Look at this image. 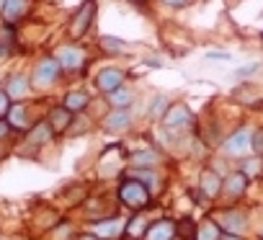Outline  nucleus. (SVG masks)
<instances>
[{
    "label": "nucleus",
    "mask_w": 263,
    "mask_h": 240,
    "mask_svg": "<svg viewBox=\"0 0 263 240\" xmlns=\"http://www.w3.org/2000/svg\"><path fill=\"white\" fill-rule=\"evenodd\" d=\"M119 199H121V204L129 207L132 212H142V209H147V207L153 204L155 196L147 191L145 183H140V181H135V178H124L121 186H119Z\"/></svg>",
    "instance_id": "1"
},
{
    "label": "nucleus",
    "mask_w": 263,
    "mask_h": 240,
    "mask_svg": "<svg viewBox=\"0 0 263 240\" xmlns=\"http://www.w3.org/2000/svg\"><path fill=\"white\" fill-rule=\"evenodd\" d=\"M212 219L219 225V230H222L224 235H240V237H242V232H245V227H248V219H245V214H242L240 209H235V207L219 209V212H217Z\"/></svg>",
    "instance_id": "2"
},
{
    "label": "nucleus",
    "mask_w": 263,
    "mask_h": 240,
    "mask_svg": "<svg viewBox=\"0 0 263 240\" xmlns=\"http://www.w3.org/2000/svg\"><path fill=\"white\" fill-rule=\"evenodd\" d=\"M93 19H96V0H85V3L78 8V13L72 16V21H70V36L72 39L85 36L90 24H93Z\"/></svg>",
    "instance_id": "3"
},
{
    "label": "nucleus",
    "mask_w": 263,
    "mask_h": 240,
    "mask_svg": "<svg viewBox=\"0 0 263 240\" xmlns=\"http://www.w3.org/2000/svg\"><path fill=\"white\" fill-rule=\"evenodd\" d=\"M189 124H191V108L186 103H181V101L178 103H171L168 111H165V116H163V127L171 130V132H176V130H183Z\"/></svg>",
    "instance_id": "4"
},
{
    "label": "nucleus",
    "mask_w": 263,
    "mask_h": 240,
    "mask_svg": "<svg viewBox=\"0 0 263 240\" xmlns=\"http://www.w3.org/2000/svg\"><path fill=\"white\" fill-rule=\"evenodd\" d=\"M54 60L60 62V67H62V70L72 72V70H80V67L85 65V52H83L80 47H75V44H65V47H60V49H57Z\"/></svg>",
    "instance_id": "5"
},
{
    "label": "nucleus",
    "mask_w": 263,
    "mask_h": 240,
    "mask_svg": "<svg viewBox=\"0 0 263 240\" xmlns=\"http://www.w3.org/2000/svg\"><path fill=\"white\" fill-rule=\"evenodd\" d=\"M248 191V178L240 171H230L227 176H222V196H227L230 201L242 199Z\"/></svg>",
    "instance_id": "6"
},
{
    "label": "nucleus",
    "mask_w": 263,
    "mask_h": 240,
    "mask_svg": "<svg viewBox=\"0 0 263 240\" xmlns=\"http://www.w3.org/2000/svg\"><path fill=\"white\" fill-rule=\"evenodd\" d=\"M124 222L119 217H106V219H96L90 232L98 240H119V235H124Z\"/></svg>",
    "instance_id": "7"
},
{
    "label": "nucleus",
    "mask_w": 263,
    "mask_h": 240,
    "mask_svg": "<svg viewBox=\"0 0 263 240\" xmlns=\"http://www.w3.org/2000/svg\"><path fill=\"white\" fill-rule=\"evenodd\" d=\"M250 132H253V130L242 127V130H237V132L227 135V140L222 142L224 153H227V155H232V158H240V155H245V153L250 150Z\"/></svg>",
    "instance_id": "8"
},
{
    "label": "nucleus",
    "mask_w": 263,
    "mask_h": 240,
    "mask_svg": "<svg viewBox=\"0 0 263 240\" xmlns=\"http://www.w3.org/2000/svg\"><path fill=\"white\" fill-rule=\"evenodd\" d=\"M199 194L204 199H217L222 196V176L214 171V168H204L201 176H199Z\"/></svg>",
    "instance_id": "9"
},
{
    "label": "nucleus",
    "mask_w": 263,
    "mask_h": 240,
    "mask_svg": "<svg viewBox=\"0 0 263 240\" xmlns=\"http://www.w3.org/2000/svg\"><path fill=\"white\" fill-rule=\"evenodd\" d=\"M60 72H62V67H60V62L54 60V57H44L39 65H36V70H34V85H52L57 78H60Z\"/></svg>",
    "instance_id": "10"
},
{
    "label": "nucleus",
    "mask_w": 263,
    "mask_h": 240,
    "mask_svg": "<svg viewBox=\"0 0 263 240\" xmlns=\"http://www.w3.org/2000/svg\"><path fill=\"white\" fill-rule=\"evenodd\" d=\"M3 119H6V122L11 124V130L29 132V130L34 127L31 116H29V108H26V103H24V101H18V103H11V108H8V114H6Z\"/></svg>",
    "instance_id": "11"
},
{
    "label": "nucleus",
    "mask_w": 263,
    "mask_h": 240,
    "mask_svg": "<svg viewBox=\"0 0 263 240\" xmlns=\"http://www.w3.org/2000/svg\"><path fill=\"white\" fill-rule=\"evenodd\" d=\"M124 85V70H119V67H103L98 75H96V88L101 90V93H111V90H116V88H121Z\"/></svg>",
    "instance_id": "12"
},
{
    "label": "nucleus",
    "mask_w": 263,
    "mask_h": 240,
    "mask_svg": "<svg viewBox=\"0 0 263 240\" xmlns=\"http://www.w3.org/2000/svg\"><path fill=\"white\" fill-rule=\"evenodd\" d=\"M52 137H54V132H52L49 122H47V119H42V122H36V124L26 132V145H29L31 150H39V147H44L47 142H52Z\"/></svg>",
    "instance_id": "13"
},
{
    "label": "nucleus",
    "mask_w": 263,
    "mask_h": 240,
    "mask_svg": "<svg viewBox=\"0 0 263 240\" xmlns=\"http://www.w3.org/2000/svg\"><path fill=\"white\" fill-rule=\"evenodd\" d=\"M142 240H176V219L163 217V219L150 222V227H147Z\"/></svg>",
    "instance_id": "14"
},
{
    "label": "nucleus",
    "mask_w": 263,
    "mask_h": 240,
    "mask_svg": "<svg viewBox=\"0 0 263 240\" xmlns=\"http://www.w3.org/2000/svg\"><path fill=\"white\" fill-rule=\"evenodd\" d=\"M31 11V0H3V21L11 26L21 19H26V13Z\"/></svg>",
    "instance_id": "15"
},
{
    "label": "nucleus",
    "mask_w": 263,
    "mask_h": 240,
    "mask_svg": "<svg viewBox=\"0 0 263 240\" xmlns=\"http://www.w3.org/2000/svg\"><path fill=\"white\" fill-rule=\"evenodd\" d=\"M3 90L8 93V98H11L13 103H18V101H24V98L31 93V80H29L26 75H21V72H18V75H11Z\"/></svg>",
    "instance_id": "16"
},
{
    "label": "nucleus",
    "mask_w": 263,
    "mask_h": 240,
    "mask_svg": "<svg viewBox=\"0 0 263 240\" xmlns=\"http://www.w3.org/2000/svg\"><path fill=\"white\" fill-rule=\"evenodd\" d=\"M72 119H75L72 111H67L65 106H54V108L49 111V116H47V122H49V127H52L54 135H62V132H70Z\"/></svg>",
    "instance_id": "17"
},
{
    "label": "nucleus",
    "mask_w": 263,
    "mask_h": 240,
    "mask_svg": "<svg viewBox=\"0 0 263 240\" xmlns=\"http://www.w3.org/2000/svg\"><path fill=\"white\" fill-rule=\"evenodd\" d=\"M129 165L132 168H158L160 165V153L145 147V150H135L129 153Z\"/></svg>",
    "instance_id": "18"
},
{
    "label": "nucleus",
    "mask_w": 263,
    "mask_h": 240,
    "mask_svg": "<svg viewBox=\"0 0 263 240\" xmlns=\"http://www.w3.org/2000/svg\"><path fill=\"white\" fill-rule=\"evenodd\" d=\"M103 127H106L108 132H124V130L132 127V114H129L126 108H114V111L106 116Z\"/></svg>",
    "instance_id": "19"
},
{
    "label": "nucleus",
    "mask_w": 263,
    "mask_h": 240,
    "mask_svg": "<svg viewBox=\"0 0 263 240\" xmlns=\"http://www.w3.org/2000/svg\"><path fill=\"white\" fill-rule=\"evenodd\" d=\"M147 227H150V219H147L145 214H137L135 219H129V225L124 227V235H126L129 240H142L145 232H147Z\"/></svg>",
    "instance_id": "20"
},
{
    "label": "nucleus",
    "mask_w": 263,
    "mask_h": 240,
    "mask_svg": "<svg viewBox=\"0 0 263 240\" xmlns=\"http://www.w3.org/2000/svg\"><path fill=\"white\" fill-rule=\"evenodd\" d=\"M88 103H90V96H88L85 90H70V93L65 96V101H62V106H65L67 111H72V114H80Z\"/></svg>",
    "instance_id": "21"
},
{
    "label": "nucleus",
    "mask_w": 263,
    "mask_h": 240,
    "mask_svg": "<svg viewBox=\"0 0 263 240\" xmlns=\"http://www.w3.org/2000/svg\"><path fill=\"white\" fill-rule=\"evenodd\" d=\"M219 237H222V230L214 219H204L201 225H196L194 240H219Z\"/></svg>",
    "instance_id": "22"
},
{
    "label": "nucleus",
    "mask_w": 263,
    "mask_h": 240,
    "mask_svg": "<svg viewBox=\"0 0 263 240\" xmlns=\"http://www.w3.org/2000/svg\"><path fill=\"white\" fill-rule=\"evenodd\" d=\"M106 98H108V103H111L114 108H129V106H132V101H135V93H132L129 88H124V85H121V88L111 90Z\"/></svg>",
    "instance_id": "23"
},
{
    "label": "nucleus",
    "mask_w": 263,
    "mask_h": 240,
    "mask_svg": "<svg viewBox=\"0 0 263 240\" xmlns=\"http://www.w3.org/2000/svg\"><path fill=\"white\" fill-rule=\"evenodd\" d=\"M98 44H101V49H103L106 54H124V52L129 49V44L121 42V39H116V36H103Z\"/></svg>",
    "instance_id": "24"
},
{
    "label": "nucleus",
    "mask_w": 263,
    "mask_h": 240,
    "mask_svg": "<svg viewBox=\"0 0 263 240\" xmlns=\"http://www.w3.org/2000/svg\"><path fill=\"white\" fill-rule=\"evenodd\" d=\"M240 173H242L248 181H250V178H258V176L263 173V160H260V158H253V160L248 158V160L242 163V171H240Z\"/></svg>",
    "instance_id": "25"
},
{
    "label": "nucleus",
    "mask_w": 263,
    "mask_h": 240,
    "mask_svg": "<svg viewBox=\"0 0 263 240\" xmlns=\"http://www.w3.org/2000/svg\"><path fill=\"white\" fill-rule=\"evenodd\" d=\"M168 106H171V101H168L165 96H158V98L153 101V106H150V116H153V119H163L165 111H168Z\"/></svg>",
    "instance_id": "26"
},
{
    "label": "nucleus",
    "mask_w": 263,
    "mask_h": 240,
    "mask_svg": "<svg viewBox=\"0 0 263 240\" xmlns=\"http://www.w3.org/2000/svg\"><path fill=\"white\" fill-rule=\"evenodd\" d=\"M250 150L255 155H263V127H258V130L250 132Z\"/></svg>",
    "instance_id": "27"
},
{
    "label": "nucleus",
    "mask_w": 263,
    "mask_h": 240,
    "mask_svg": "<svg viewBox=\"0 0 263 240\" xmlns=\"http://www.w3.org/2000/svg\"><path fill=\"white\" fill-rule=\"evenodd\" d=\"M11 103H13V101L8 98V93H6V90H0V116H6V114H8Z\"/></svg>",
    "instance_id": "28"
},
{
    "label": "nucleus",
    "mask_w": 263,
    "mask_h": 240,
    "mask_svg": "<svg viewBox=\"0 0 263 240\" xmlns=\"http://www.w3.org/2000/svg\"><path fill=\"white\" fill-rule=\"evenodd\" d=\"M13 130H11V124L6 122V119H0V142L3 140H8V135H11Z\"/></svg>",
    "instance_id": "29"
},
{
    "label": "nucleus",
    "mask_w": 263,
    "mask_h": 240,
    "mask_svg": "<svg viewBox=\"0 0 263 240\" xmlns=\"http://www.w3.org/2000/svg\"><path fill=\"white\" fill-rule=\"evenodd\" d=\"M255 70H258V65H255V62H253V65H245V67H240V70H237V78H248V75H253Z\"/></svg>",
    "instance_id": "30"
},
{
    "label": "nucleus",
    "mask_w": 263,
    "mask_h": 240,
    "mask_svg": "<svg viewBox=\"0 0 263 240\" xmlns=\"http://www.w3.org/2000/svg\"><path fill=\"white\" fill-rule=\"evenodd\" d=\"M163 3L171 8H183V6H189V0H163Z\"/></svg>",
    "instance_id": "31"
},
{
    "label": "nucleus",
    "mask_w": 263,
    "mask_h": 240,
    "mask_svg": "<svg viewBox=\"0 0 263 240\" xmlns=\"http://www.w3.org/2000/svg\"><path fill=\"white\" fill-rule=\"evenodd\" d=\"M219 240H242V237H240V235H222Z\"/></svg>",
    "instance_id": "32"
},
{
    "label": "nucleus",
    "mask_w": 263,
    "mask_h": 240,
    "mask_svg": "<svg viewBox=\"0 0 263 240\" xmlns=\"http://www.w3.org/2000/svg\"><path fill=\"white\" fill-rule=\"evenodd\" d=\"M260 240H263V230H260Z\"/></svg>",
    "instance_id": "33"
},
{
    "label": "nucleus",
    "mask_w": 263,
    "mask_h": 240,
    "mask_svg": "<svg viewBox=\"0 0 263 240\" xmlns=\"http://www.w3.org/2000/svg\"><path fill=\"white\" fill-rule=\"evenodd\" d=\"M0 119H3V116H0Z\"/></svg>",
    "instance_id": "34"
},
{
    "label": "nucleus",
    "mask_w": 263,
    "mask_h": 240,
    "mask_svg": "<svg viewBox=\"0 0 263 240\" xmlns=\"http://www.w3.org/2000/svg\"><path fill=\"white\" fill-rule=\"evenodd\" d=\"M260 160H263V158H260Z\"/></svg>",
    "instance_id": "35"
},
{
    "label": "nucleus",
    "mask_w": 263,
    "mask_h": 240,
    "mask_svg": "<svg viewBox=\"0 0 263 240\" xmlns=\"http://www.w3.org/2000/svg\"><path fill=\"white\" fill-rule=\"evenodd\" d=\"M176 240H178V237H176Z\"/></svg>",
    "instance_id": "36"
}]
</instances>
